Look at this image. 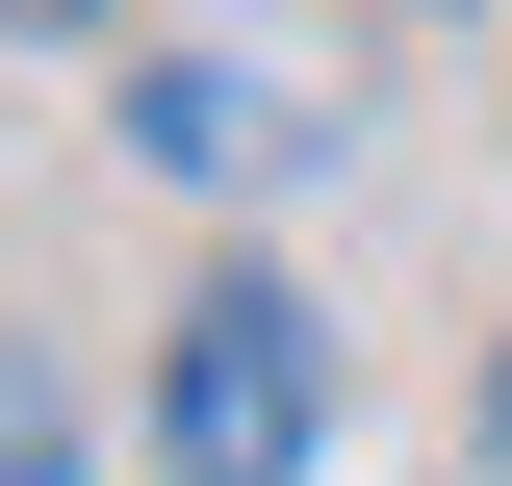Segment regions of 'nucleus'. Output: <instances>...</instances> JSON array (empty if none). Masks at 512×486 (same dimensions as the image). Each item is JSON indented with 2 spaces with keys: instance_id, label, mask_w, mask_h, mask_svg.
<instances>
[{
  "instance_id": "2",
  "label": "nucleus",
  "mask_w": 512,
  "mask_h": 486,
  "mask_svg": "<svg viewBox=\"0 0 512 486\" xmlns=\"http://www.w3.org/2000/svg\"><path fill=\"white\" fill-rule=\"evenodd\" d=\"M128 154H154V180H282V154H308V103H282V77H231V52H154V77H128Z\"/></svg>"
},
{
  "instance_id": "1",
  "label": "nucleus",
  "mask_w": 512,
  "mask_h": 486,
  "mask_svg": "<svg viewBox=\"0 0 512 486\" xmlns=\"http://www.w3.org/2000/svg\"><path fill=\"white\" fill-rule=\"evenodd\" d=\"M308 435H333V333H308V282H180V333H154V461L180 486H308Z\"/></svg>"
},
{
  "instance_id": "4",
  "label": "nucleus",
  "mask_w": 512,
  "mask_h": 486,
  "mask_svg": "<svg viewBox=\"0 0 512 486\" xmlns=\"http://www.w3.org/2000/svg\"><path fill=\"white\" fill-rule=\"evenodd\" d=\"M487 486H512V359H487Z\"/></svg>"
},
{
  "instance_id": "3",
  "label": "nucleus",
  "mask_w": 512,
  "mask_h": 486,
  "mask_svg": "<svg viewBox=\"0 0 512 486\" xmlns=\"http://www.w3.org/2000/svg\"><path fill=\"white\" fill-rule=\"evenodd\" d=\"M0 486H77V435H52V384L0 359Z\"/></svg>"
}]
</instances>
